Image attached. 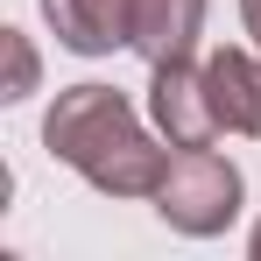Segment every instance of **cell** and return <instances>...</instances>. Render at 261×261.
<instances>
[{
  "instance_id": "9",
  "label": "cell",
  "mask_w": 261,
  "mask_h": 261,
  "mask_svg": "<svg viewBox=\"0 0 261 261\" xmlns=\"http://www.w3.org/2000/svg\"><path fill=\"white\" fill-rule=\"evenodd\" d=\"M247 247H254V261H261V226H254V240H247Z\"/></svg>"
},
{
  "instance_id": "7",
  "label": "cell",
  "mask_w": 261,
  "mask_h": 261,
  "mask_svg": "<svg viewBox=\"0 0 261 261\" xmlns=\"http://www.w3.org/2000/svg\"><path fill=\"white\" fill-rule=\"evenodd\" d=\"M0 43H7V99H29L36 92V49L21 29H0Z\"/></svg>"
},
{
  "instance_id": "5",
  "label": "cell",
  "mask_w": 261,
  "mask_h": 261,
  "mask_svg": "<svg viewBox=\"0 0 261 261\" xmlns=\"http://www.w3.org/2000/svg\"><path fill=\"white\" fill-rule=\"evenodd\" d=\"M205 92H212L219 134H261V49H212L205 57Z\"/></svg>"
},
{
  "instance_id": "2",
  "label": "cell",
  "mask_w": 261,
  "mask_h": 261,
  "mask_svg": "<svg viewBox=\"0 0 261 261\" xmlns=\"http://www.w3.org/2000/svg\"><path fill=\"white\" fill-rule=\"evenodd\" d=\"M247 205L240 163H226L219 148H176L163 184H155V219L184 240H219Z\"/></svg>"
},
{
  "instance_id": "10",
  "label": "cell",
  "mask_w": 261,
  "mask_h": 261,
  "mask_svg": "<svg viewBox=\"0 0 261 261\" xmlns=\"http://www.w3.org/2000/svg\"><path fill=\"white\" fill-rule=\"evenodd\" d=\"M254 49H261V36H254Z\"/></svg>"
},
{
  "instance_id": "3",
  "label": "cell",
  "mask_w": 261,
  "mask_h": 261,
  "mask_svg": "<svg viewBox=\"0 0 261 261\" xmlns=\"http://www.w3.org/2000/svg\"><path fill=\"white\" fill-rule=\"evenodd\" d=\"M148 120H155V134L170 148H212L219 141V113H212V92H205V64L198 57L148 71Z\"/></svg>"
},
{
  "instance_id": "1",
  "label": "cell",
  "mask_w": 261,
  "mask_h": 261,
  "mask_svg": "<svg viewBox=\"0 0 261 261\" xmlns=\"http://www.w3.org/2000/svg\"><path fill=\"white\" fill-rule=\"evenodd\" d=\"M43 148L106 198H155V184L176 155V148H163V134L141 127L127 92L113 85H64L57 106L43 113Z\"/></svg>"
},
{
  "instance_id": "6",
  "label": "cell",
  "mask_w": 261,
  "mask_h": 261,
  "mask_svg": "<svg viewBox=\"0 0 261 261\" xmlns=\"http://www.w3.org/2000/svg\"><path fill=\"white\" fill-rule=\"evenodd\" d=\"M43 21L71 57H113V49H127L134 0H43Z\"/></svg>"
},
{
  "instance_id": "8",
  "label": "cell",
  "mask_w": 261,
  "mask_h": 261,
  "mask_svg": "<svg viewBox=\"0 0 261 261\" xmlns=\"http://www.w3.org/2000/svg\"><path fill=\"white\" fill-rule=\"evenodd\" d=\"M240 21H247V36H261V0H240Z\"/></svg>"
},
{
  "instance_id": "4",
  "label": "cell",
  "mask_w": 261,
  "mask_h": 261,
  "mask_svg": "<svg viewBox=\"0 0 261 261\" xmlns=\"http://www.w3.org/2000/svg\"><path fill=\"white\" fill-rule=\"evenodd\" d=\"M198 36H205V0H134L127 49L148 64V71L198 57Z\"/></svg>"
}]
</instances>
